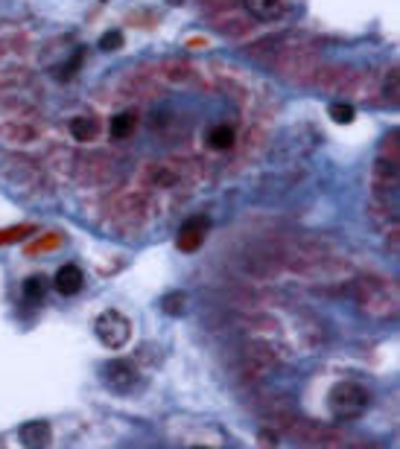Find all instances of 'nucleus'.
<instances>
[{
  "label": "nucleus",
  "mask_w": 400,
  "mask_h": 449,
  "mask_svg": "<svg viewBox=\"0 0 400 449\" xmlns=\"http://www.w3.org/2000/svg\"><path fill=\"white\" fill-rule=\"evenodd\" d=\"M234 143H237L234 125H228V123H217V125H210V128H207V146H210V149L228 152V149H234Z\"/></svg>",
  "instance_id": "9"
},
{
  "label": "nucleus",
  "mask_w": 400,
  "mask_h": 449,
  "mask_svg": "<svg viewBox=\"0 0 400 449\" xmlns=\"http://www.w3.org/2000/svg\"><path fill=\"white\" fill-rule=\"evenodd\" d=\"M138 128V114L135 111H123L111 120V138L114 140H129Z\"/></svg>",
  "instance_id": "11"
},
{
  "label": "nucleus",
  "mask_w": 400,
  "mask_h": 449,
  "mask_svg": "<svg viewBox=\"0 0 400 449\" xmlns=\"http://www.w3.org/2000/svg\"><path fill=\"white\" fill-rule=\"evenodd\" d=\"M397 88H400V76H397V68H391L389 76H386V88H383V91H386V100H389L391 105L397 103V96H400Z\"/></svg>",
  "instance_id": "16"
},
{
  "label": "nucleus",
  "mask_w": 400,
  "mask_h": 449,
  "mask_svg": "<svg viewBox=\"0 0 400 449\" xmlns=\"http://www.w3.org/2000/svg\"><path fill=\"white\" fill-rule=\"evenodd\" d=\"M207 231H210V219L207 216H190L188 222L181 224V231H178V239H175V245H178V251H196L202 242H205V237H207Z\"/></svg>",
  "instance_id": "5"
},
{
  "label": "nucleus",
  "mask_w": 400,
  "mask_h": 449,
  "mask_svg": "<svg viewBox=\"0 0 400 449\" xmlns=\"http://www.w3.org/2000/svg\"><path fill=\"white\" fill-rule=\"evenodd\" d=\"M24 298H26V301H33V304L44 301V280H41L39 274L24 280Z\"/></svg>",
  "instance_id": "13"
},
{
  "label": "nucleus",
  "mask_w": 400,
  "mask_h": 449,
  "mask_svg": "<svg viewBox=\"0 0 400 449\" xmlns=\"http://www.w3.org/2000/svg\"><path fill=\"white\" fill-rule=\"evenodd\" d=\"M94 333L106 347L120 350V347H126L129 339H132V321L120 309H103L94 318Z\"/></svg>",
  "instance_id": "3"
},
{
  "label": "nucleus",
  "mask_w": 400,
  "mask_h": 449,
  "mask_svg": "<svg viewBox=\"0 0 400 449\" xmlns=\"http://www.w3.org/2000/svg\"><path fill=\"white\" fill-rule=\"evenodd\" d=\"M18 438H21V446H26V449H44L53 440V429L47 420H26L18 429Z\"/></svg>",
  "instance_id": "6"
},
{
  "label": "nucleus",
  "mask_w": 400,
  "mask_h": 449,
  "mask_svg": "<svg viewBox=\"0 0 400 449\" xmlns=\"http://www.w3.org/2000/svg\"><path fill=\"white\" fill-rule=\"evenodd\" d=\"M82 56H85V53H82V50H76V56H73V58H71V61L65 64V71H58V73H56V79H58V82H68V79H71V76H73V73L79 71V64H82Z\"/></svg>",
  "instance_id": "17"
},
{
  "label": "nucleus",
  "mask_w": 400,
  "mask_h": 449,
  "mask_svg": "<svg viewBox=\"0 0 400 449\" xmlns=\"http://www.w3.org/2000/svg\"><path fill=\"white\" fill-rule=\"evenodd\" d=\"M184 306H188V295H184V292H170V295H164V301H161V309H164L167 315H181Z\"/></svg>",
  "instance_id": "12"
},
{
  "label": "nucleus",
  "mask_w": 400,
  "mask_h": 449,
  "mask_svg": "<svg viewBox=\"0 0 400 449\" xmlns=\"http://www.w3.org/2000/svg\"><path fill=\"white\" fill-rule=\"evenodd\" d=\"M354 117H357L354 105H345V103H333V105H330V120H333V123L348 125V123H354Z\"/></svg>",
  "instance_id": "14"
},
{
  "label": "nucleus",
  "mask_w": 400,
  "mask_h": 449,
  "mask_svg": "<svg viewBox=\"0 0 400 449\" xmlns=\"http://www.w3.org/2000/svg\"><path fill=\"white\" fill-rule=\"evenodd\" d=\"M82 283H85V274H82V269L73 266V263L61 266V269L56 272V292H58V295H65V298L76 295L79 289H82Z\"/></svg>",
  "instance_id": "8"
},
{
  "label": "nucleus",
  "mask_w": 400,
  "mask_h": 449,
  "mask_svg": "<svg viewBox=\"0 0 400 449\" xmlns=\"http://www.w3.org/2000/svg\"><path fill=\"white\" fill-rule=\"evenodd\" d=\"M103 382L117 394H129V391H135V385L140 382V373L126 359H111V362L103 365Z\"/></svg>",
  "instance_id": "4"
},
{
  "label": "nucleus",
  "mask_w": 400,
  "mask_h": 449,
  "mask_svg": "<svg viewBox=\"0 0 400 449\" xmlns=\"http://www.w3.org/2000/svg\"><path fill=\"white\" fill-rule=\"evenodd\" d=\"M242 9L255 21H281L287 12L284 0H242Z\"/></svg>",
  "instance_id": "7"
},
{
  "label": "nucleus",
  "mask_w": 400,
  "mask_h": 449,
  "mask_svg": "<svg viewBox=\"0 0 400 449\" xmlns=\"http://www.w3.org/2000/svg\"><path fill=\"white\" fill-rule=\"evenodd\" d=\"M327 406L339 420H357L371 406V394L359 382H336L327 394Z\"/></svg>",
  "instance_id": "2"
},
{
  "label": "nucleus",
  "mask_w": 400,
  "mask_h": 449,
  "mask_svg": "<svg viewBox=\"0 0 400 449\" xmlns=\"http://www.w3.org/2000/svg\"><path fill=\"white\" fill-rule=\"evenodd\" d=\"M68 128H71V138H76L79 143H88V140H94V138H97V132H100L97 120H94V117H85V114L73 117Z\"/></svg>",
  "instance_id": "10"
},
{
  "label": "nucleus",
  "mask_w": 400,
  "mask_h": 449,
  "mask_svg": "<svg viewBox=\"0 0 400 449\" xmlns=\"http://www.w3.org/2000/svg\"><path fill=\"white\" fill-rule=\"evenodd\" d=\"M120 47H123V32H117V29H108L100 38V50H106V53H114Z\"/></svg>",
  "instance_id": "15"
},
{
  "label": "nucleus",
  "mask_w": 400,
  "mask_h": 449,
  "mask_svg": "<svg viewBox=\"0 0 400 449\" xmlns=\"http://www.w3.org/2000/svg\"><path fill=\"white\" fill-rule=\"evenodd\" d=\"M351 292L357 298V304L368 312V315H377V318H391L397 312V298H394V289L391 283H386L377 274H362L351 283Z\"/></svg>",
  "instance_id": "1"
}]
</instances>
